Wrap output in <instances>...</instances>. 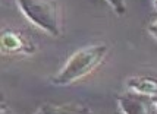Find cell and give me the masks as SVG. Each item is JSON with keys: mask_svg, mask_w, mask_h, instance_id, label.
Masks as SVG:
<instances>
[{"mask_svg": "<svg viewBox=\"0 0 157 114\" xmlns=\"http://www.w3.org/2000/svg\"><path fill=\"white\" fill-rule=\"evenodd\" d=\"M107 53V44H93L78 50L69 57L65 66L53 76L52 83L56 86H68L81 81L101 64Z\"/></svg>", "mask_w": 157, "mask_h": 114, "instance_id": "cell-1", "label": "cell"}, {"mask_svg": "<svg viewBox=\"0 0 157 114\" xmlns=\"http://www.w3.org/2000/svg\"><path fill=\"white\" fill-rule=\"evenodd\" d=\"M16 3L33 25L53 37L60 35V6L56 0H16Z\"/></svg>", "mask_w": 157, "mask_h": 114, "instance_id": "cell-2", "label": "cell"}, {"mask_svg": "<svg viewBox=\"0 0 157 114\" xmlns=\"http://www.w3.org/2000/svg\"><path fill=\"white\" fill-rule=\"evenodd\" d=\"M0 42H2V50L9 54H31L35 51L34 42L27 35L18 32V31H13V29H6L2 34Z\"/></svg>", "mask_w": 157, "mask_h": 114, "instance_id": "cell-3", "label": "cell"}, {"mask_svg": "<svg viewBox=\"0 0 157 114\" xmlns=\"http://www.w3.org/2000/svg\"><path fill=\"white\" fill-rule=\"evenodd\" d=\"M117 107L122 114H151V105L145 97L131 92L117 97Z\"/></svg>", "mask_w": 157, "mask_h": 114, "instance_id": "cell-4", "label": "cell"}, {"mask_svg": "<svg viewBox=\"0 0 157 114\" xmlns=\"http://www.w3.org/2000/svg\"><path fill=\"white\" fill-rule=\"evenodd\" d=\"M125 88L131 94L141 97H157V78L153 76H131L125 81Z\"/></svg>", "mask_w": 157, "mask_h": 114, "instance_id": "cell-5", "label": "cell"}, {"mask_svg": "<svg viewBox=\"0 0 157 114\" xmlns=\"http://www.w3.org/2000/svg\"><path fill=\"white\" fill-rule=\"evenodd\" d=\"M35 114H94L93 110L82 102H46Z\"/></svg>", "mask_w": 157, "mask_h": 114, "instance_id": "cell-6", "label": "cell"}, {"mask_svg": "<svg viewBox=\"0 0 157 114\" xmlns=\"http://www.w3.org/2000/svg\"><path fill=\"white\" fill-rule=\"evenodd\" d=\"M106 2L113 7V10L117 15H123L126 12V3H125V0H106Z\"/></svg>", "mask_w": 157, "mask_h": 114, "instance_id": "cell-7", "label": "cell"}, {"mask_svg": "<svg viewBox=\"0 0 157 114\" xmlns=\"http://www.w3.org/2000/svg\"><path fill=\"white\" fill-rule=\"evenodd\" d=\"M148 32H150V35L153 37V38H156L157 40V20L156 22H153L150 27H148Z\"/></svg>", "mask_w": 157, "mask_h": 114, "instance_id": "cell-8", "label": "cell"}, {"mask_svg": "<svg viewBox=\"0 0 157 114\" xmlns=\"http://www.w3.org/2000/svg\"><path fill=\"white\" fill-rule=\"evenodd\" d=\"M0 113H2V114H13L10 110H9V108L6 107V105H3V107H2V111H0Z\"/></svg>", "mask_w": 157, "mask_h": 114, "instance_id": "cell-9", "label": "cell"}, {"mask_svg": "<svg viewBox=\"0 0 157 114\" xmlns=\"http://www.w3.org/2000/svg\"><path fill=\"white\" fill-rule=\"evenodd\" d=\"M153 104H154V107L157 108V97H154V98H153Z\"/></svg>", "mask_w": 157, "mask_h": 114, "instance_id": "cell-10", "label": "cell"}, {"mask_svg": "<svg viewBox=\"0 0 157 114\" xmlns=\"http://www.w3.org/2000/svg\"><path fill=\"white\" fill-rule=\"evenodd\" d=\"M154 9L157 10V0H154Z\"/></svg>", "mask_w": 157, "mask_h": 114, "instance_id": "cell-11", "label": "cell"}]
</instances>
